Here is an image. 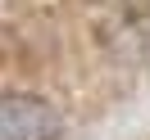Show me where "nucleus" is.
Returning <instances> with one entry per match:
<instances>
[{
    "mask_svg": "<svg viewBox=\"0 0 150 140\" xmlns=\"http://www.w3.org/2000/svg\"><path fill=\"white\" fill-rule=\"evenodd\" d=\"M59 113L37 95H0V140H55Z\"/></svg>",
    "mask_w": 150,
    "mask_h": 140,
    "instance_id": "f257e3e1",
    "label": "nucleus"
}]
</instances>
